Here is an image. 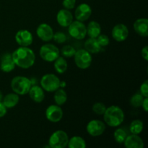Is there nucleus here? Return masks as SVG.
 Returning a JSON list of instances; mask_svg holds the SVG:
<instances>
[{
  "mask_svg": "<svg viewBox=\"0 0 148 148\" xmlns=\"http://www.w3.org/2000/svg\"><path fill=\"white\" fill-rule=\"evenodd\" d=\"M12 59L16 66L22 69H29L33 66L36 61V55L31 49L20 46L12 53Z\"/></svg>",
  "mask_w": 148,
  "mask_h": 148,
  "instance_id": "1",
  "label": "nucleus"
},
{
  "mask_svg": "<svg viewBox=\"0 0 148 148\" xmlns=\"http://www.w3.org/2000/svg\"><path fill=\"white\" fill-rule=\"evenodd\" d=\"M103 119L109 127H117L124 122V113L119 106H111L106 108L103 114Z\"/></svg>",
  "mask_w": 148,
  "mask_h": 148,
  "instance_id": "2",
  "label": "nucleus"
},
{
  "mask_svg": "<svg viewBox=\"0 0 148 148\" xmlns=\"http://www.w3.org/2000/svg\"><path fill=\"white\" fill-rule=\"evenodd\" d=\"M31 86L30 79L24 76H16L11 81L12 90L17 95H25L27 94Z\"/></svg>",
  "mask_w": 148,
  "mask_h": 148,
  "instance_id": "3",
  "label": "nucleus"
},
{
  "mask_svg": "<svg viewBox=\"0 0 148 148\" xmlns=\"http://www.w3.org/2000/svg\"><path fill=\"white\" fill-rule=\"evenodd\" d=\"M40 87L43 90L49 92H53L60 88L61 81L54 74H46L43 75L40 81Z\"/></svg>",
  "mask_w": 148,
  "mask_h": 148,
  "instance_id": "4",
  "label": "nucleus"
},
{
  "mask_svg": "<svg viewBox=\"0 0 148 148\" xmlns=\"http://www.w3.org/2000/svg\"><path fill=\"white\" fill-rule=\"evenodd\" d=\"M39 54L40 58L45 62H53L60 56V51L55 45L46 43L40 47Z\"/></svg>",
  "mask_w": 148,
  "mask_h": 148,
  "instance_id": "5",
  "label": "nucleus"
},
{
  "mask_svg": "<svg viewBox=\"0 0 148 148\" xmlns=\"http://www.w3.org/2000/svg\"><path fill=\"white\" fill-rule=\"evenodd\" d=\"M69 136L63 130H57L50 136L49 147L52 148H65L67 147Z\"/></svg>",
  "mask_w": 148,
  "mask_h": 148,
  "instance_id": "6",
  "label": "nucleus"
},
{
  "mask_svg": "<svg viewBox=\"0 0 148 148\" xmlns=\"http://www.w3.org/2000/svg\"><path fill=\"white\" fill-rule=\"evenodd\" d=\"M73 57L75 59V64L79 69H88L92 64V58L91 53L85 49H79L76 51Z\"/></svg>",
  "mask_w": 148,
  "mask_h": 148,
  "instance_id": "7",
  "label": "nucleus"
},
{
  "mask_svg": "<svg viewBox=\"0 0 148 148\" xmlns=\"http://www.w3.org/2000/svg\"><path fill=\"white\" fill-rule=\"evenodd\" d=\"M68 33L77 40H82L87 36V28L83 22L76 20L68 26Z\"/></svg>",
  "mask_w": 148,
  "mask_h": 148,
  "instance_id": "8",
  "label": "nucleus"
},
{
  "mask_svg": "<svg viewBox=\"0 0 148 148\" xmlns=\"http://www.w3.org/2000/svg\"><path fill=\"white\" fill-rule=\"evenodd\" d=\"M87 132L92 137H98L104 133L106 124L100 120L93 119L88 122L86 127Z\"/></svg>",
  "mask_w": 148,
  "mask_h": 148,
  "instance_id": "9",
  "label": "nucleus"
},
{
  "mask_svg": "<svg viewBox=\"0 0 148 148\" xmlns=\"http://www.w3.org/2000/svg\"><path fill=\"white\" fill-rule=\"evenodd\" d=\"M46 117L49 121L53 123H57L63 118V110L58 105H51L46 108Z\"/></svg>",
  "mask_w": 148,
  "mask_h": 148,
  "instance_id": "10",
  "label": "nucleus"
},
{
  "mask_svg": "<svg viewBox=\"0 0 148 148\" xmlns=\"http://www.w3.org/2000/svg\"><path fill=\"white\" fill-rule=\"evenodd\" d=\"M53 30L51 26L47 23H41L36 29L38 37L44 42H49L53 39Z\"/></svg>",
  "mask_w": 148,
  "mask_h": 148,
  "instance_id": "11",
  "label": "nucleus"
},
{
  "mask_svg": "<svg viewBox=\"0 0 148 148\" xmlns=\"http://www.w3.org/2000/svg\"><path fill=\"white\" fill-rule=\"evenodd\" d=\"M111 36L116 41H124L129 36L128 27H127V25L121 23L116 25L112 29Z\"/></svg>",
  "mask_w": 148,
  "mask_h": 148,
  "instance_id": "12",
  "label": "nucleus"
},
{
  "mask_svg": "<svg viewBox=\"0 0 148 148\" xmlns=\"http://www.w3.org/2000/svg\"><path fill=\"white\" fill-rule=\"evenodd\" d=\"M15 40L20 46L28 47L33 43V36L27 30H20L15 35Z\"/></svg>",
  "mask_w": 148,
  "mask_h": 148,
  "instance_id": "13",
  "label": "nucleus"
},
{
  "mask_svg": "<svg viewBox=\"0 0 148 148\" xmlns=\"http://www.w3.org/2000/svg\"><path fill=\"white\" fill-rule=\"evenodd\" d=\"M92 14V8L89 4L82 3L77 6L75 12V16L77 20L84 22L88 20Z\"/></svg>",
  "mask_w": 148,
  "mask_h": 148,
  "instance_id": "14",
  "label": "nucleus"
},
{
  "mask_svg": "<svg viewBox=\"0 0 148 148\" xmlns=\"http://www.w3.org/2000/svg\"><path fill=\"white\" fill-rule=\"evenodd\" d=\"M58 24L64 27H66L73 21V15L69 10L63 9L60 10L56 14Z\"/></svg>",
  "mask_w": 148,
  "mask_h": 148,
  "instance_id": "15",
  "label": "nucleus"
},
{
  "mask_svg": "<svg viewBox=\"0 0 148 148\" xmlns=\"http://www.w3.org/2000/svg\"><path fill=\"white\" fill-rule=\"evenodd\" d=\"M15 66V64L12 59V53H6L2 55L0 62V69L2 72L6 73L12 72L14 69Z\"/></svg>",
  "mask_w": 148,
  "mask_h": 148,
  "instance_id": "16",
  "label": "nucleus"
},
{
  "mask_svg": "<svg viewBox=\"0 0 148 148\" xmlns=\"http://www.w3.org/2000/svg\"><path fill=\"white\" fill-rule=\"evenodd\" d=\"M134 30L142 37L148 36V20L147 18L137 19L133 25Z\"/></svg>",
  "mask_w": 148,
  "mask_h": 148,
  "instance_id": "17",
  "label": "nucleus"
},
{
  "mask_svg": "<svg viewBox=\"0 0 148 148\" xmlns=\"http://www.w3.org/2000/svg\"><path fill=\"white\" fill-rule=\"evenodd\" d=\"M124 146L127 148H143L144 142L138 134H132L127 135L124 142Z\"/></svg>",
  "mask_w": 148,
  "mask_h": 148,
  "instance_id": "18",
  "label": "nucleus"
},
{
  "mask_svg": "<svg viewBox=\"0 0 148 148\" xmlns=\"http://www.w3.org/2000/svg\"><path fill=\"white\" fill-rule=\"evenodd\" d=\"M28 94L31 100H33L34 102L38 103H41L45 98L44 90L41 87L37 85H32L30 90H29Z\"/></svg>",
  "mask_w": 148,
  "mask_h": 148,
  "instance_id": "19",
  "label": "nucleus"
},
{
  "mask_svg": "<svg viewBox=\"0 0 148 148\" xmlns=\"http://www.w3.org/2000/svg\"><path fill=\"white\" fill-rule=\"evenodd\" d=\"M20 97L15 92L9 93L3 98L2 103L7 108H12L18 104Z\"/></svg>",
  "mask_w": 148,
  "mask_h": 148,
  "instance_id": "20",
  "label": "nucleus"
},
{
  "mask_svg": "<svg viewBox=\"0 0 148 148\" xmlns=\"http://www.w3.org/2000/svg\"><path fill=\"white\" fill-rule=\"evenodd\" d=\"M101 46L98 43V40L96 38H90L87 39L85 43V49L88 51L89 53H99L101 51Z\"/></svg>",
  "mask_w": 148,
  "mask_h": 148,
  "instance_id": "21",
  "label": "nucleus"
},
{
  "mask_svg": "<svg viewBox=\"0 0 148 148\" xmlns=\"http://www.w3.org/2000/svg\"><path fill=\"white\" fill-rule=\"evenodd\" d=\"M87 28V35L90 38H96L101 33V25L96 21H91L88 23Z\"/></svg>",
  "mask_w": 148,
  "mask_h": 148,
  "instance_id": "22",
  "label": "nucleus"
},
{
  "mask_svg": "<svg viewBox=\"0 0 148 148\" xmlns=\"http://www.w3.org/2000/svg\"><path fill=\"white\" fill-rule=\"evenodd\" d=\"M53 92H54L53 100H54L56 105L61 106L64 105L66 102V101H67V94H66V91L64 90L59 88V89H57Z\"/></svg>",
  "mask_w": 148,
  "mask_h": 148,
  "instance_id": "23",
  "label": "nucleus"
},
{
  "mask_svg": "<svg viewBox=\"0 0 148 148\" xmlns=\"http://www.w3.org/2000/svg\"><path fill=\"white\" fill-rule=\"evenodd\" d=\"M53 62H54V64H53L54 69L57 73L64 74L67 70V62H66V59H64V56H59Z\"/></svg>",
  "mask_w": 148,
  "mask_h": 148,
  "instance_id": "24",
  "label": "nucleus"
},
{
  "mask_svg": "<svg viewBox=\"0 0 148 148\" xmlns=\"http://www.w3.org/2000/svg\"><path fill=\"white\" fill-rule=\"evenodd\" d=\"M67 147L69 148H85L87 147L86 142L79 136H75L69 139Z\"/></svg>",
  "mask_w": 148,
  "mask_h": 148,
  "instance_id": "25",
  "label": "nucleus"
},
{
  "mask_svg": "<svg viewBox=\"0 0 148 148\" xmlns=\"http://www.w3.org/2000/svg\"><path fill=\"white\" fill-rule=\"evenodd\" d=\"M144 128V124L140 119H136L132 121L130 126V130L132 134H140Z\"/></svg>",
  "mask_w": 148,
  "mask_h": 148,
  "instance_id": "26",
  "label": "nucleus"
},
{
  "mask_svg": "<svg viewBox=\"0 0 148 148\" xmlns=\"http://www.w3.org/2000/svg\"><path fill=\"white\" fill-rule=\"evenodd\" d=\"M127 133L123 128H119L114 132V137L115 141L119 144H122L124 143V140L127 137Z\"/></svg>",
  "mask_w": 148,
  "mask_h": 148,
  "instance_id": "27",
  "label": "nucleus"
},
{
  "mask_svg": "<svg viewBox=\"0 0 148 148\" xmlns=\"http://www.w3.org/2000/svg\"><path fill=\"white\" fill-rule=\"evenodd\" d=\"M144 98L145 97L140 92H137L132 96L131 99H130V104L134 108L141 107Z\"/></svg>",
  "mask_w": 148,
  "mask_h": 148,
  "instance_id": "28",
  "label": "nucleus"
},
{
  "mask_svg": "<svg viewBox=\"0 0 148 148\" xmlns=\"http://www.w3.org/2000/svg\"><path fill=\"white\" fill-rule=\"evenodd\" d=\"M75 52H76V50H75V48L70 45H65L62 47V50H61L62 56L66 58L73 57Z\"/></svg>",
  "mask_w": 148,
  "mask_h": 148,
  "instance_id": "29",
  "label": "nucleus"
},
{
  "mask_svg": "<svg viewBox=\"0 0 148 148\" xmlns=\"http://www.w3.org/2000/svg\"><path fill=\"white\" fill-rule=\"evenodd\" d=\"M92 111L95 114H97V115H103L106 110V106L103 103L97 102L94 103V105L92 106Z\"/></svg>",
  "mask_w": 148,
  "mask_h": 148,
  "instance_id": "30",
  "label": "nucleus"
},
{
  "mask_svg": "<svg viewBox=\"0 0 148 148\" xmlns=\"http://www.w3.org/2000/svg\"><path fill=\"white\" fill-rule=\"evenodd\" d=\"M52 40H54L56 43L60 44V43H65L66 41V40H67V37H66V36L64 33L58 31L56 33H53V39Z\"/></svg>",
  "mask_w": 148,
  "mask_h": 148,
  "instance_id": "31",
  "label": "nucleus"
},
{
  "mask_svg": "<svg viewBox=\"0 0 148 148\" xmlns=\"http://www.w3.org/2000/svg\"><path fill=\"white\" fill-rule=\"evenodd\" d=\"M96 39L101 47H105V46H108V44L110 43L109 38L106 35L101 34V33L96 38Z\"/></svg>",
  "mask_w": 148,
  "mask_h": 148,
  "instance_id": "32",
  "label": "nucleus"
},
{
  "mask_svg": "<svg viewBox=\"0 0 148 148\" xmlns=\"http://www.w3.org/2000/svg\"><path fill=\"white\" fill-rule=\"evenodd\" d=\"M75 4H76V0H63L62 1V5L64 8L68 10L75 8Z\"/></svg>",
  "mask_w": 148,
  "mask_h": 148,
  "instance_id": "33",
  "label": "nucleus"
},
{
  "mask_svg": "<svg viewBox=\"0 0 148 148\" xmlns=\"http://www.w3.org/2000/svg\"><path fill=\"white\" fill-rule=\"evenodd\" d=\"M140 92L145 97H148V80L143 82L140 88Z\"/></svg>",
  "mask_w": 148,
  "mask_h": 148,
  "instance_id": "34",
  "label": "nucleus"
},
{
  "mask_svg": "<svg viewBox=\"0 0 148 148\" xmlns=\"http://www.w3.org/2000/svg\"><path fill=\"white\" fill-rule=\"evenodd\" d=\"M7 108H6L5 106L3 104L2 101L0 102V118H2L7 114Z\"/></svg>",
  "mask_w": 148,
  "mask_h": 148,
  "instance_id": "35",
  "label": "nucleus"
},
{
  "mask_svg": "<svg viewBox=\"0 0 148 148\" xmlns=\"http://www.w3.org/2000/svg\"><path fill=\"white\" fill-rule=\"evenodd\" d=\"M141 56L145 61H148V46H145L141 51Z\"/></svg>",
  "mask_w": 148,
  "mask_h": 148,
  "instance_id": "36",
  "label": "nucleus"
},
{
  "mask_svg": "<svg viewBox=\"0 0 148 148\" xmlns=\"http://www.w3.org/2000/svg\"><path fill=\"white\" fill-rule=\"evenodd\" d=\"M142 107H143V110H144L145 112H147L148 111V97H146V98H144L143 104H142Z\"/></svg>",
  "mask_w": 148,
  "mask_h": 148,
  "instance_id": "37",
  "label": "nucleus"
},
{
  "mask_svg": "<svg viewBox=\"0 0 148 148\" xmlns=\"http://www.w3.org/2000/svg\"><path fill=\"white\" fill-rule=\"evenodd\" d=\"M3 98H4V97H3V94H2V92H1V91L0 90V102H1V101H2V100H3Z\"/></svg>",
  "mask_w": 148,
  "mask_h": 148,
  "instance_id": "38",
  "label": "nucleus"
}]
</instances>
